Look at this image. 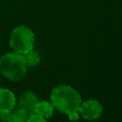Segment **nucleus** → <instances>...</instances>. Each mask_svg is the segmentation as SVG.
Instances as JSON below:
<instances>
[{
	"label": "nucleus",
	"mask_w": 122,
	"mask_h": 122,
	"mask_svg": "<svg viewBox=\"0 0 122 122\" xmlns=\"http://www.w3.org/2000/svg\"><path fill=\"white\" fill-rule=\"evenodd\" d=\"M50 99L54 109L66 114L78 112V108L82 102L79 92L68 85L54 87L51 92Z\"/></svg>",
	"instance_id": "obj_1"
},
{
	"label": "nucleus",
	"mask_w": 122,
	"mask_h": 122,
	"mask_svg": "<svg viewBox=\"0 0 122 122\" xmlns=\"http://www.w3.org/2000/svg\"><path fill=\"white\" fill-rule=\"evenodd\" d=\"M0 72L11 81L21 80L27 72L24 56L16 51H10L0 57Z\"/></svg>",
	"instance_id": "obj_2"
},
{
	"label": "nucleus",
	"mask_w": 122,
	"mask_h": 122,
	"mask_svg": "<svg viewBox=\"0 0 122 122\" xmlns=\"http://www.w3.org/2000/svg\"><path fill=\"white\" fill-rule=\"evenodd\" d=\"M10 46L13 51L24 54L33 49L34 33L25 25L15 27L10 36Z\"/></svg>",
	"instance_id": "obj_3"
},
{
	"label": "nucleus",
	"mask_w": 122,
	"mask_h": 122,
	"mask_svg": "<svg viewBox=\"0 0 122 122\" xmlns=\"http://www.w3.org/2000/svg\"><path fill=\"white\" fill-rule=\"evenodd\" d=\"M103 112L102 104L95 99H89L86 101H82L79 108L78 113L87 120L97 119L101 116Z\"/></svg>",
	"instance_id": "obj_4"
},
{
	"label": "nucleus",
	"mask_w": 122,
	"mask_h": 122,
	"mask_svg": "<svg viewBox=\"0 0 122 122\" xmlns=\"http://www.w3.org/2000/svg\"><path fill=\"white\" fill-rule=\"evenodd\" d=\"M16 101V97L10 90L0 88V112H8L14 109Z\"/></svg>",
	"instance_id": "obj_5"
},
{
	"label": "nucleus",
	"mask_w": 122,
	"mask_h": 122,
	"mask_svg": "<svg viewBox=\"0 0 122 122\" xmlns=\"http://www.w3.org/2000/svg\"><path fill=\"white\" fill-rule=\"evenodd\" d=\"M37 102H38L37 96L33 92L27 91V92H24L20 95L18 101H16V104L18 105L19 108H22L25 111H27L29 113H30L32 112L33 108Z\"/></svg>",
	"instance_id": "obj_6"
},
{
	"label": "nucleus",
	"mask_w": 122,
	"mask_h": 122,
	"mask_svg": "<svg viewBox=\"0 0 122 122\" xmlns=\"http://www.w3.org/2000/svg\"><path fill=\"white\" fill-rule=\"evenodd\" d=\"M53 106L51 102L49 101H39L36 103V105L34 106L33 108V111L32 112H35L41 116H43L45 119H48V118H51L53 114Z\"/></svg>",
	"instance_id": "obj_7"
},
{
	"label": "nucleus",
	"mask_w": 122,
	"mask_h": 122,
	"mask_svg": "<svg viewBox=\"0 0 122 122\" xmlns=\"http://www.w3.org/2000/svg\"><path fill=\"white\" fill-rule=\"evenodd\" d=\"M29 112L25 111L22 108H17V109H12L11 111L8 112V116H7V121L9 122H25L28 119Z\"/></svg>",
	"instance_id": "obj_8"
},
{
	"label": "nucleus",
	"mask_w": 122,
	"mask_h": 122,
	"mask_svg": "<svg viewBox=\"0 0 122 122\" xmlns=\"http://www.w3.org/2000/svg\"><path fill=\"white\" fill-rule=\"evenodd\" d=\"M25 62L27 64V67H35L39 64L40 62V55L37 51L35 50H30L28 52L23 54Z\"/></svg>",
	"instance_id": "obj_9"
},
{
	"label": "nucleus",
	"mask_w": 122,
	"mask_h": 122,
	"mask_svg": "<svg viewBox=\"0 0 122 122\" xmlns=\"http://www.w3.org/2000/svg\"><path fill=\"white\" fill-rule=\"evenodd\" d=\"M27 121L28 122H44V121H46V119L43 116H41L35 112H30L28 116Z\"/></svg>",
	"instance_id": "obj_10"
},
{
	"label": "nucleus",
	"mask_w": 122,
	"mask_h": 122,
	"mask_svg": "<svg viewBox=\"0 0 122 122\" xmlns=\"http://www.w3.org/2000/svg\"><path fill=\"white\" fill-rule=\"evenodd\" d=\"M68 116H69V119H70V120L74 121V120H78V119H79L80 114L78 113V112H73L69 113V114H68Z\"/></svg>",
	"instance_id": "obj_11"
}]
</instances>
